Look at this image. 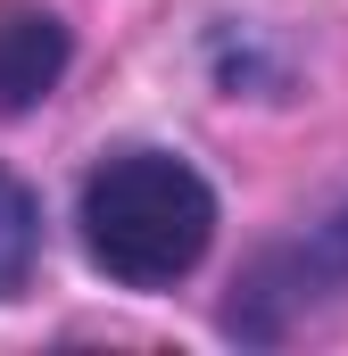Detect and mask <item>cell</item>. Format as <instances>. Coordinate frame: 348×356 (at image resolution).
<instances>
[{"mask_svg":"<svg viewBox=\"0 0 348 356\" xmlns=\"http://www.w3.org/2000/svg\"><path fill=\"white\" fill-rule=\"evenodd\" d=\"M75 241L116 290H174L216 249V182L182 149L125 141L75 191Z\"/></svg>","mask_w":348,"mask_h":356,"instance_id":"1","label":"cell"},{"mask_svg":"<svg viewBox=\"0 0 348 356\" xmlns=\"http://www.w3.org/2000/svg\"><path fill=\"white\" fill-rule=\"evenodd\" d=\"M340 298H348V199L332 216H315L307 232H290V241L249 257V273L224 298V332L249 340V348H274V340H290L299 323H315Z\"/></svg>","mask_w":348,"mask_h":356,"instance_id":"2","label":"cell"},{"mask_svg":"<svg viewBox=\"0 0 348 356\" xmlns=\"http://www.w3.org/2000/svg\"><path fill=\"white\" fill-rule=\"evenodd\" d=\"M75 67V33L50 0H0V116H33Z\"/></svg>","mask_w":348,"mask_h":356,"instance_id":"3","label":"cell"},{"mask_svg":"<svg viewBox=\"0 0 348 356\" xmlns=\"http://www.w3.org/2000/svg\"><path fill=\"white\" fill-rule=\"evenodd\" d=\"M33 266H42V199L25 175L0 166V298H17L33 282Z\"/></svg>","mask_w":348,"mask_h":356,"instance_id":"4","label":"cell"}]
</instances>
